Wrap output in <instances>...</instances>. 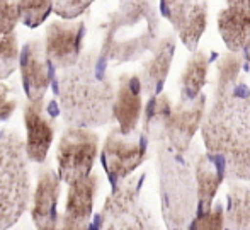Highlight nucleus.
<instances>
[{"label": "nucleus", "instance_id": "obj_1", "mask_svg": "<svg viewBox=\"0 0 250 230\" xmlns=\"http://www.w3.org/2000/svg\"><path fill=\"white\" fill-rule=\"evenodd\" d=\"M201 135L208 154L223 162L231 179L250 181V97L235 91L214 97Z\"/></svg>", "mask_w": 250, "mask_h": 230}, {"label": "nucleus", "instance_id": "obj_2", "mask_svg": "<svg viewBox=\"0 0 250 230\" xmlns=\"http://www.w3.org/2000/svg\"><path fill=\"white\" fill-rule=\"evenodd\" d=\"M116 92L94 56L73 65L60 82V102L65 119L73 128L101 126L112 118Z\"/></svg>", "mask_w": 250, "mask_h": 230}, {"label": "nucleus", "instance_id": "obj_3", "mask_svg": "<svg viewBox=\"0 0 250 230\" xmlns=\"http://www.w3.org/2000/svg\"><path fill=\"white\" fill-rule=\"evenodd\" d=\"M158 14L151 0H123L107 23L102 56L112 62H133L155 48Z\"/></svg>", "mask_w": 250, "mask_h": 230}, {"label": "nucleus", "instance_id": "obj_4", "mask_svg": "<svg viewBox=\"0 0 250 230\" xmlns=\"http://www.w3.org/2000/svg\"><path fill=\"white\" fill-rule=\"evenodd\" d=\"M162 213L167 227L181 230L191 224L198 210L194 165L170 145L158 148Z\"/></svg>", "mask_w": 250, "mask_h": 230}, {"label": "nucleus", "instance_id": "obj_5", "mask_svg": "<svg viewBox=\"0 0 250 230\" xmlns=\"http://www.w3.org/2000/svg\"><path fill=\"white\" fill-rule=\"evenodd\" d=\"M26 145L14 132H0V230L12 227L29 205Z\"/></svg>", "mask_w": 250, "mask_h": 230}, {"label": "nucleus", "instance_id": "obj_6", "mask_svg": "<svg viewBox=\"0 0 250 230\" xmlns=\"http://www.w3.org/2000/svg\"><path fill=\"white\" fill-rule=\"evenodd\" d=\"M101 230H160L135 179L118 186L101 211Z\"/></svg>", "mask_w": 250, "mask_h": 230}, {"label": "nucleus", "instance_id": "obj_7", "mask_svg": "<svg viewBox=\"0 0 250 230\" xmlns=\"http://www.w3.org/2000/svg\"><path fill=\"white\" fill-rule=\"evenodd\" d=\"M99 150V140L87 128H70L60 138L56 161L62 181L72 184L92 174L94 162Z\"/></svg>", "mask_w": 250, "mask_h": 230}, {"label": "nucleus", "instance_id": "obj_8", "mask_svg": "<svg viewBox=\"0 0 250 230\" xmlns=\"http://www.w3.org/2000/svg\"><path fill=\"white\" fill-rule=\"evenodd\" d=\"M160 7L186 48L198 51L208 26V0H160Z\"/></svg>", "mask_w": 250, "mask_h": 230}, {"label": "nucleus", "instance_id": "obj_9", "mask_svg": "<svg viewBox=\"0 0 250 230\" xmlns=\"http://www.w3.org/2000/svg\"><path fill=\"white\" fill-rule=\"evenodd\" d=\"M118 130H112L104 141L102 165L112 181L126 179L146 159V145L142 140H128Z\"/></svg>", "mask_w": 250, "mask_h": 230}, {"label": "nucleus", "instance_id": "obj_10", "mask_svg": "<svg viewBox=\"0 0 250 230\" xmlns=\"http://www.w3.org/2000/svg\"><path fill=\"white\" fill-rule=\"evenodd\" d=\"M206 116V95L196 99H181L172 109V115L165 125V140L174 150L186 154L191 147L196 132L203 126Z\"/></svg>", "mask_w": 250, "mask_h": 230}, {"label": "nucleus", "instance_id": "obj_11", "mask_svg": "<svg viewBox=\"0 0 250 230\" xmlns=\"http://www.w3.org/2000/svg\"><path fill=\"white\" fill-rule=\"evenodd\" d=\"M83 24L55 21L46 29L44 49L50 63L58 69H72L77 65L82 46Z\"/></svg>", "mask_w": 250, "mask_h": 230}, {"label": "nucleus", "instance_id": "obj_12", "mask_svg": "<svg viewBox=\"0 0 250 230\" xmlns=\"http://www.w3.org/2000/svg\"><path fill=\"white\" fill-rule=\"evenodd\" d=\"M19 63L22 86L29 102H43L50 87V60L46 49H43V45L38 40L29 41L24 45Z\"/></svg>", "mask_w": 250, "mask_h": 230}, {"label": "nucleus", "instance_id": "obj_13", "mask_svg": "<svg viewBox=\"0 0 250 230\" xmlns=\"http://www.w3.org/2000/svg\"><path fill=\"white\" fill-rule=\"evenodd\" d=\"M218 31L230 51H242L250 40L249 0H227V7L218 12Z\"/></svg>", "mask_w": 250, "mask_h": 230}, {"label": "nucleus", "instance_id": "obj_14", "mask_svg": "<svg viewBox=\"0 0 250 230\" xmlns=\"http://www.w3.org/2000/svg\"><path fill=\"white\" fill-rule=\"evenodd\" d=\"M142 80L138 75H123L119 79V87L112 104V116L118 121L123 135H131L142 118Z\"/></svg>", "mask_w": 250, "mask_h": 230}, {"label": "nucleus", "instance_id": "obj_15", "mask_svg": "<svg viewBox=\"0 0 250 230\" xmlns=\"http://www.w3.org/2000/svg\"><path fill=\"white\" fill-rule=\"evenodd\" d=\"M24 125H26V152L31 161L44 162L53 143V125L43 113V102H29L24 109Z\"/></svg>", "mask_w": 250, "mask_h": 230}, {"label": "nucleus", "instance_id": "obj_16", "mask_svg": "<svg viewBox=\"0 0 250 230\" xmlns=\"http://www.w3.org/2000/svg\"><path fill=\"white\" fill-rule=\"evenodd\" d=\"M97 189H99L97 174H90L80 181L70 184L68 194H66L65 213H63L68 224H72L79 230L89 229V220L92 215Z\"/></svg>", "mask_w": 250, "mask_h": 230}, {"label": "nucleus", "instance_id": "obj_17", "mask_svg": "<svg viewBox=\"0 0 250 230\" xmlns=\"http://www.w3.org/2000/svg\"><path fill=\"white\" fill-rule=\"evenodd\" d=\"M60 176H56L53 171L41 172L38 179V186L34 191L33 198V222L38 230L51 229L58 224L60 217L56 215V207H58V196H60Z\"/></svg>", "mask_w": 250, "mask_h": 230}, {"label": "nucleus", "instance_id": "obj_18", "mask_svg": "<svg viewBox=\"0 0 250 230\" xmlns=\"http://www.w3.org/2000/svg\"><path fill=\"white\" fill-rule=\"evenodd\" d=\"M174 53H175V40L172 34L162 38L153 48V55L148 62L143 65L142 75V87L146 94L150 95H157L162 94V87L164 82L167 79L168 72H170V65L172 60H174Z\"/></svg>", "mask_w": 250, "mask_h": 230}, {"label": "nucleus", "instance_id": "obj_19", "mask_svg": "<svg viewBox=\"0 0 250 230\" xmlns=\"http://www.w3.org/2000/svg\"><path fill=\"white\" fill-rule=\"evenodd\" d=\"M196 189H198V211L213 208V201L225 179V165L211 154L199 155L194 162Z\"/></svg>", "mask_w": 250, "mask_h": 230}, {"label": "nucleus", "instance_id": "obj_20", "mask_svg": "<svg viewBox=\"0 0 250 230\" xmlns=\"http://www.w3.org/2000/svg\"><path fill=\"white\" fill-rule=\"evenodd\" d=\"M225 229L250 230V187L240 183H231L228 189Z\"/></svg>", "mask_w": 250, "mask_h": 230}, {"label": "nucleus", "instance_id": "obj_21", "mask_svg": "<svg viewBox=\"0 0 250 230\" xmlns=\"http://www.w3.org/2000/svg\"><path fill=\"white\" fill-rule=\"evenodd\" d=\"M209 58L204 51H194L186 63V69L179 79L181 86V99H196L203 94V87L206 86Z\"/></svg>", "mask_w": 250, "mask_h": 230}, {"label": "nucleus", "instance_id": "obj_22", "mask_svg": "<svg viewBox=\"0 0 250 230\" xmlns=\"http://www.w3.org/2000/svg\"><path fill=\"white\" fill-rule=\"evenodd\" d=\"M172 102L167 94L151 95L145 109V133L151 138H165V125L172 115Z\"/></svg>", "mask_w": 250, "mask_h": 230}, {"label": "nucleus", "instance_id": "obj_23", "mask_svg": "<svg viewBox=\"0 0 250 230\" xmlns=\"http://www.w3.org/2000/svg\"><path fill=\"white\" fill-rule=\"evenodd\" d=\"M242 70V56L238 53H227L218 62V73H216V92L214 97L231 94L237 86V79Z\"/></svg>", "mask_w": 250, "mask_h": 230}, {"label": "nucleus", "instance_id": "obj_24", "mask_svg": "<svg viewBox=\"0 0 250 230\" xmlns=\"http://www.w3.org/2000/svg\"><path fill=\"white\" fill-rule=\"evenodd\" d=\"M21 21L27 27H38L53 10V0H17Z\"/></svg>", "mask_w": 250, "mask_h": 230}, {"label": "nucleus", "instance_id": "obj_25", "mask_svg": "<svg viewBox=\"0 0 250 230\" xmlns=\"http://www.w3.org/2000/svg\"><path fill=\"white\" fill-rule=\"evenodd\" d=\"M17 60L21 58L16 34L12 33L7 36H0V80L7 79L17 69Z\"/></svg>", "mask_w": 250, "mask_h": 230}, {"label": "nucleus", "instance_id": "obj_26", "mask_svg": "<svg viewBox=\"0 0 250 230\" xmlns=\"http://www.w3.org/2000/svg\"><path fill=\"white\" fill-rule=\"evenodd\" d=\"M186 230H225V210L221 205H213V208L198 211Z\"/></svg>", "mask_w": 250, "mask_h": 230}, {"label": "nucleus", "instance_id": "obj_27", "mask_svg": "<svg viewBox=\"0 0 250 230\" xmlns=\"http://www.w3.org/2000/svg\"><path fill=\"white\" fill-rule=\"evenodd\" d=\"M19 19L21 14L17 0H0V36L12 34Z\"/></svg>", "mask_w": 250, "mask_h": 230}, {"label": "nucleus", "instance_id": "obj_28", "mask_svg": "<svg viewBox=\"0 0 250 230\" xmlns=\"http://www.w3.org/2000/svg\"><path fill=\"white\" fill-rule=\"evenodd\" d=\"M94 3V0H53V10L65 21L82 16Z\"/></svg>", "mask_w": 250, "mask_h": 230}, {"label": "nucleus", "instance_id": "obj_29", "mask_svg": "<svg viewBox=\"0 0 250 230\" xmlns=\"http://www.w3.org/2000/svg\"><path fill=\"white\" fill-rule=\"evenodd\" d=\"M10 89L3 82H0V121H5L16 109V101L9 97Z\"/></svg>", "mask_w": 250, "mask_h": 230}, {"label": "nucleus", "instance_id": "obj_30", "mask_svg": "<svg viewBox=\"0 0 250 230\" xmlns=\"http://www.w3.org/2000/svg\"><path fill=\"white\" fill-rule=\"evenodd\" d=\"M46 230H79L77 227H73L72 224H68V222H66V218L63 217H60V220H58V224L55 225V227H51V229H46Z\"/></svg>", "mask_w": 250, "mask_h": 230}, {"label": "nucleus", "instance_id": "obj_31", "mask_svg": "<svg viewBox=\"0 0 250 230\" xmlns=\"http://www.w3.org/2000/svg\"><path fill=\"white\" fill-rule=\"evenodd\" d=\"M244 55H245V60L250 63V40H249V43H247V46L244 48Z\"/></svg>", "mask_w": 250, "mask_h": 230}, {"label": "nucleus", "instance_id": "obj_32", "mask_svg": "<svg viewBox=\"0 0 250 230\" xmlns=\"http://www.w3.org/2000/svg\"><path fill=\"white\" fill-rule=\"evenodd\" d=\"M249 2H250V0H249Z\"/></svg>", "mask_w": 250, "mask_h": 230}]
</instances>
